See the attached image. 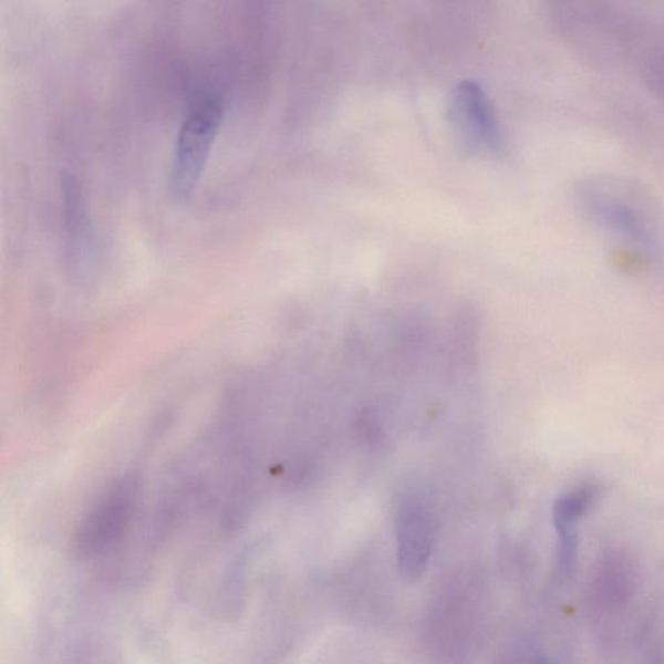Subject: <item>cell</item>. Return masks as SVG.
I'll use <instances>...</instances> for the list:
<instances>
[{
  "instance_id": "1",
  "label": "cell",
  "mask_w": 664,
  "mask_h": 664,
  "mask_svg": "<svg viewBox=\"0 0 664 664\" xmlns=\"http://www.w3.org/2000/svg\"><path fill=\"white\" fill-rule=\"evenodd\" d=\"M578 207L588 220L649 258L664 256V209L653 194L623 177L593 176L577 186Z\"/></svg>"
},
{
  "instance_id": "2",
  "label": "cell",
  "mask_w": 664,
  "mask_h": 664,
  "mask_svg": "<svg viewBox=\"0 0 664 664\" xmlns=\"http://www.w3.org/2000/svg\"><path fill=\"white\" fill-rule=\"evenodd\" d=\"M224 116L225 105L217 96L203 97L188 111L178 132L169 177L170 194L176 200L190 198L199 186Z\"/></svg>"
},
{
  "instance_id": "3",
  "label": "cell",
  "mask_w": 664,
  "mask_h": 664,
  "mask_svg": "<svg viewBox=\"0 0 664 664\" xmlns=\"http://www.w3.org/2000/svg\"><path fill=\"white\" fill-rule=\"evenodd\" d=\"M139 496L141 483L134 475L113 481L82 519L74 538L75 553L95 557L116 546L132 523Z\"/></svg>"
},
{
  "instance_id": "4",
  "label": "cell",
  "mask_w": 664,
  "mask_h": 664,
  "mask_svg": "<svg viewBox=\"0 0 664 664\" xmlns=\"http://www.w3.org/2000/svg\"><path fill=\"white\" fill-rule=\"evenodd\" d=\"M449 118L456 137L473 153H496L501 148L500 125L492 105L477 83H459L452 94Z\"/></svg>"
},
{
  "instance_id": "5",
  "label": "cell",
  "mask_w": 664,
  "mask_h": 664,
  "mask_svg": "<svg viewBox=\"0 0 664 664\" xmlns=\"http://www.w3.org/2000/svg\"><path fill=\"white\" fill-rule=\"evenodd\" d=\"M599 497V488L592 485L580 486L566 494L554 505V526L560 538V560L578 561V527L581 518L591 510Z\"/></svg>"
},
{
  "instance_id": "6",
  "label": "cell",
  "mask_w": 664,
  "mask_h": 664,
  "mask_svg": "<svg viewBox=\"0 0 664 664\" xmlns=\"http://www.w3.org/2000/svg\"><path fill=\"white\" fill-rule=\"evenodd\" d=\"M432 552V531L421 512L407 510L398 522V569L404 579L422 577Z\"/></svg>"
}]
</instances>
